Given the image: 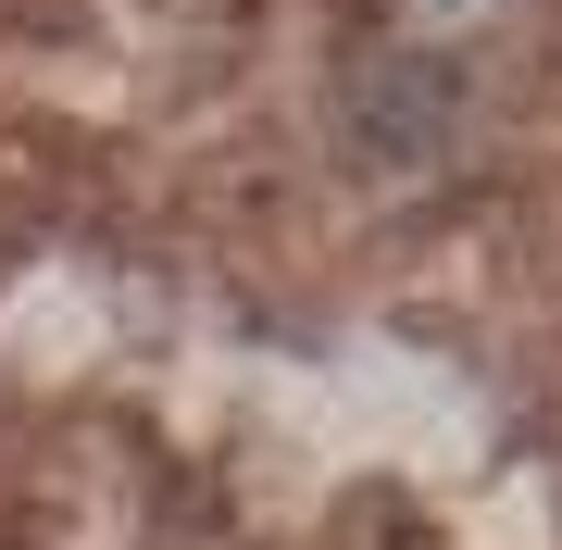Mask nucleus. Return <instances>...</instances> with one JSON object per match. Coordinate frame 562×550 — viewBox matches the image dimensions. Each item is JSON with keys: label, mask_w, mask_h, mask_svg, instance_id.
I'll use <instances>...</instances> for the list:
<instances>
[{"label": "nucleus", "mask_w": 562, "mask_h": 550, "mask_svg": "<svg viewBox=\"0 0 562 550\" xmlns=\"http://www.w3.org/2000/svg\"><path fill=\"white\" fill-rule=\"evenodd\" d=\"M450 101H462L450 63L401 50V63H375V76H362V138H375L387 164H413V150H438V138H450Z\"/></svg>", "instance_id": "nucleus-1"}]
</instances>
